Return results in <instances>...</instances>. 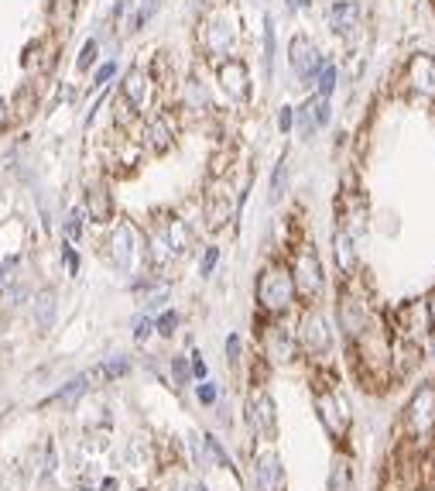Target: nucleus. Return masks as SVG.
<instances>
[{
	"label": "nucleus",
	"instance_id": "2",
	"mask_svg": "<svg viewBox=\"0 0 435 491\" xmlns=\"http://www.w3.org/2000/svg\"><path fill=\"white\" fill-rule=\"evenodd\" d=\"M295 299V286H291V272H284L281 265H268L257 279V302L268 313H284Z\"/></svg>",
	"mask_w": 435,
	"mask_h": 491
},
{
	"label": "nucleus",
	"instance_id": "14",
	"mask_svg": "<svg viewBox=\"0 0 435 491\" xmlns=\"http://www.w3.org/2000/svg\"><path fill=\"white\" fill-rule=\"evenodd\" d=\"M408 80L415 82L418 93L435 96V59L432 55H415V59L408 62Z\"/></svg>",
	"mask_w": 435,
	"mask_h": 491
},
{
	"label": "nucleus",
	"instance_id": "32",
	"mask_svg": "<svg viewBox=\"0 0 435 491\" xmlns=\"http://www.w3.org/2000/svg\"><path fill=\"white\" fill-rule=\"evenodd\" d=\"M196 395H199V402L202 406H216V399H220V388H216V381H199V388H196Z\"/></svg>",
	"mask_w": 435,
	"mask_h": 491
},
{
	"label": "nucleus",
	"instance_id": "6",
	"mask_svg": "<svg viewBox=\"0 0 435 491\" xmlns=\"http://www.w3.org/2000/svg\"><path fill=\"white\" fill-rule=\"evenodd\" d=\"M298 344L305 354H326L333 347V330H329V320L322 313H309L298 327Z\"/></svg>",
	"mask_w": 435,
	"mask_h": 491
},
{
	"label": "nucleus",
	"instance_id": "40",
	"mask_svg": "<svg viewBox=\"0 0 435 491\" xmlns=\"http://www.w3.org/2000/svg\"><path fill=\"white\" fill-rule=\"evenodd\" d=\"M291 124H295V110H291V107H281V114H277V127H281V131H291Z\"/></svg>",
	"mask_w": 435,
	"mask_h": 491
},
{
	"label": "nucleus",
	"instance_id": "25",
	"mask_svg": "<svg viewBox=\"0 0 435 491\" xmlns=\"http://www.w3.org/2000/svg\"><path fill=\"white\" fill-rule=\"evenodd\" d=\"M264 73H275V21L264 17Z\"/></svg>",
	"mask_w": 435,
	"mask_h": 491
},
{
	"label": "nucleus",
	"instance_id": "30",
	"mask_svg": "<svg viewBox=\"0 0 435 491\" xmlns=\"http://www.w3.org/2000/svg\"><path fill=\"white\" fill-rule=\"evenodd\" d=\"M14 107H17V114H31V107H35V89H31V82H24V86L14 93Z\"/></svg>",
	"mask_w": 435,
	"mask_h": 491
},
{
	"label": "nucleus",
	"instance_id": "34",
	"mask_svg": "<svg viewBox=\"0 0 435 491\" xmlns=\"http://www.w3.org/2000/svg\"><path fill=\"white\" fill-rule=\"evenodd\" d=\"M175 327H178V313H175V309L161 313L158 320H155V330H158L161 337H171V333H175Z\"/></svg>",
	"mask_w": 435,
	"mask_h": 491
},
{
	"label": "nucleus",
	"instance_id": "20",
	"mask_svg": "<svg viewBox=\"0 0 435 491\" xmlns=\"http://www.w3.org/2000/svg\"><path fill=\"white\" fill-rule=\"evenodd\" d=\"M165 241L171 247V254H185L189 244H192V234H189V227L182 223V220H168V227H165Z\"/></svg>",
	"mask_w": 435,
	"mask_h": 491
},
{
	"label": "nucleus",
	"instance_id": "41",
	"mask_svg": "<svg viewBox=\"0 0 435 491\" xmlns=\"http://www.w3.org/2000/svg\"><path fill=\"white\" fill-rule=\"evenodd\" d=\"M62 254H66V268H69V272L76 275V272H79V254H76V251H72L69 244L62 247Z\"/></svg>",
	"mask_w": 435,
	"mask_h": 491
},
{
	"label": "nucleus",
	"instance_id": "7",
	"mask_svg": "<svg viewBox=\"0 0 435 491\" xmlns=\"http://www.w3.org/2000/svg\"><path fill=\"white\" fill-rule=\"evenodd\" d=\"M137 237H134V227L130 223H117L114 234H110V261L117 272H130L134 265V254H137Z\"/></svg>",
	"mask_w": 435,
	"mask_h": 491
},
{
	"label": "nucleus",
	"instance_id": "21",
	"mask_svg": "<svg viewBox=\"0 0 435 491\" xmlns=\"http://www.w3.org/2000/svg\"><path fill=\"white\" fill-rule=\"evenodd\" d=\"M86 385H89V374H79V378H72V381H69L66 388H59L55 395H48V399H45V406H48V402H52V406H69V402H76L82 392H86Z\"/></svg>",
	"mask_w": 435,
	"mask_h": 491
},
{
	"label": "nucleus",
	"instance_id": "16",
	"mask_svg": "<svg viewBox=\"0 0 435 491\" xmlns=\"http://www.w3.org/2000/svg\"><path fill=\"white\" fill-rule=\"evenodd\" d=\"M234 48V28L227 21H213L206 28V52L209 55H227Z\"/></svg>",
	"mask_w": 435,
	"mask_h": 491
},
{
	"label": "nucleus",
	"instance_id": "42",
	"mask_svg": "<svg viewBox=\"0 0 435 491\" xmlns=\"http://www.w3.org/2000/svg\"><path fill=\"white\" fill-rule=\"evenodd\" d=\"M227 358H230V361H240V337L237 333L227 337Z\"/></svg>",
	"mask_w": 435,
	"mask_h": 491
},
{
	"label": "nucleus",
	"instance_id": "11",
	"mask_svg": "<svg viewBox=\"0 0 435 491\" xmlns=\"http://www.w3.org/2000/svg\"><path fill=\"white\" fill-rule=\"evenodd\" d=\"M329 28L343 38H350L360 28V3L356 0H333L329 7Z\"/></svg>",
	"mask_w": 435,
	"mask_h": 491
},
{
	"label": "nucleus",
	"instance_id": "23",
	"mask_svg": "<svg viewBox=\"0 0 435 491\" xmlns=\"http://www.w3.org/2000/svg\"><path fill=\"white\" fill-rule=\"evenodd\" d=\"M48 17H52V24L59 31H66L72 24V17H76V0H55L52 10H48Z\"/></svg>",
	"mask_w": 435,
	"mask_h": 491
},
{
	"label": "nucleus",
	"instance_id": "27",
	"mask_svg": "<svg viewBox=\"0 0 435 491\" xmlns=\"http://www.w3.org/2000/svg\"><path fill=\"white\" fill-rule=\"evenodd\" d=\"M284 186H288V165L284 159L275 165V175H271V203H277L281 196H284Z\"/></svg>",
	"mask_w": 435,
	"mask_h": 491
},
{
	"label": "nucleus",
	"instance_id": "13",
	"mask_svg": "<svg viewBox=\"0 0 435 491\" xmlns=\"http://www.w3.org/2000/svg\"><path fill=\"white\" fill-rule=\"evenodd\" d=\"M257 488L261 491H284V471H281V460L275 450H264L257 457Z\"/></svg>",
	"mask_w": 435,
	"mask_h": 491
},
{
	"label": "nucleus",
	"instance_id": "15",
	"mask_svg": "<svg viewBox=\"0 0 435 491\" xmlns=\"http://www.w3.org/2000/svg\"><path fill=\"white\" fill-rule=\"evenodd\" d=\"M339 327L346 330V337L356 340L363 330H367V309H363V302L353 299V295H346L343 302H339Z\"/></svg>",
	"mask_w": 435,
	"mask_h": 491
},
{
	"label": "nucleus",
	"instance_id": "19",
	"mask_svg": "<svg viewBox=\"0 0 435 491\" xmlns=\"http://www.w3.org/2000/svg\"><path fill=\"white\" fill-rule=\"evenodd\" d=\"M333 247H336V261H339V268H343V272H353L356 251H353L350 230H336V234H333Z\"/></svg>",
	"mask_w": 435,
	"mask_h": 491
},
{
	"label": "nucleus",
	"instance_id": "3",
	"mask_svg": "<svg viewBox=\"0 0 435 491\" xmlns=\"http://www.w3.org/2000/svg\"><path fill=\"white\" fill-rule=\"evenodd\" d=\"M291 286H295V295H302L305 302H316L322 295L326 279H322V265L312 251H298L295 268H291Z\"/></svg>",
	"mask_w": 435,
	"mask_h": 491
},
{
	"label": "nucleus",
	"instance_id": "17",
	"mask_svg": "<svg viewBox=\"0 0 435 491\" xmlns=\"http://www.w3.org/2000/svg\"><path fill=\"white\" fill-rule=\"evenodd\" d=\"M82 213H89L96 223H107V220H110V213H114L110 193H107L103 186H93V189L86 193V210H82Z\"/></svg>",
	"mask_w": 435,
	"mask_h": 491
},
{
	"label": "nucleus",
	"instance_id": "24",
	"mask_svg": "<svg viewBox=\"0 0 435 491\" xmlns=\"http://www.w3.org/2000/svg\"><path fill=\"white\" fill-rule=\"evenodd\" d=\"M268 344H271V354H275L277 361H288V358H291V351H295V340H291V337H288L281 327H271Z\"/></svg>",
	"mask_w": 435,
	"mask_h": 491
},
{
	"label": "nucleus",
	"instance_id": "36",
	"mask_svg": "<svg viewBox=\"0 0 435 491\" xmlns=\"http://www.w3.org/2000/svg\"><path fill=\"white\" fill-rule=\"evenodd\" d=\"M336 89V66H326L322 69V80H319V93L316 96H326L329 100V93Z\"/></svg>",
	"mask_w": 435,
	"mask_h": 491
},
{
	"label": "nucleus",
	"instance_id": "39",
	"mask_svg": "<svg viewBox=\"0 0 435 491\" xmlns=\"http://www.w3.org/2000/svg\"><path fill=\"white\" fill-rule=\"evenodd\" d=\"M114 73H117V66H114V62H107L103 69H96V76H93V86H103V82L110 80Z\"/></svg>",
	"mask_w": 435,
	"mask_h": 491
},
{
	"label": "nucleus",
	"instance_id": "26",
	"mask_svg": "<svg viewBox=\"0 0 435 491\" xmlns=\"http://www.w3.org/2000/svg\"><path fill=\"white\" fill-rule=\"evenodd\" d=\"M329 491H350V467L343 460L333 464V474H329Z\"/></svg>",
	"mask_w": 435,
	"mask_h": 491
},
{
	"label": "nucleus",
	"instance_id": "5",
	"mask_svg": "<svg viewBox=\"0 0 435 491\" xmlns=\"http://www.w3.org/2000/svg\"><path fill=\"white\" fill-rule=\"evenodd\" d=\"M216 80H220L223 93H227L230 100H237V103H247V100H250V73H247V66H243L240 59H223V62L216 66Z\"/></svg>",
	"mask_w": 435,
	"mask_h": 491
},
{
	"label": "nucleus",
	"instance_id": "31",
	"mask_svg": "<svg viewBox=\"0 0 435 491\" xmlns=\"http://www.w3.org/2000/svg\"><path fill=\"white\" fill-rule=\"evenodd\" d=\"M202 447H206V453H209L220 467H234V464H230V457H227V450L220 447V440H216V437H202Z\"/></svg>",
	"mask_w": 435,
	"mask_h": 491
},
{
	"label": "nucleus",
	"instance_id": "1",
	"mask_svg": "<svg viewBox=\"0 0 435 491\" xmlns=\"http://www.w3.org/2000/svg\"><path fill=\"white\" fill-rule=\"evenodd\" d=\"M404 426H408V437L415 444H425L435 433V385L432 381L418 385V392L404 406Z\"/></svg>",
	"mask_w": 435,
	"mask_h": 491
},
{
	"label": "nucleus",
	"instance_id": "33",
	"mask_svg": "<svg viewBox=\"0 0 435 491\" xmlns=\"http://www.w3.org/2000/svg\"><path fill=\"white\" fill-rule=\"evenodd\" d=\"M96 55H100V41H96V38H89V41H86V45H82L79 62H76V66H79L82 73H86V69H89L93 62H96Z\"/></svg>",
	"mask_w": 435,
	"mask_h": 491
},
{
	"label": "nucleus",
	"instance_id": "38",
	"mask_svg": "<svg viewBox=\"0 0 435 491\" xmlns=\"http://www.w3.org/2000/svg\"><path fill=\"white\" fill-rule=\"evenodd\" d=\"M151 330H155V320H148V316H141V320L134 323V340H141V344H144V340L151 337Z\"/></svg>",
	"mask_w": 435,
	"mask_h": 491
},
{
	"label": "nucleus",
	"instance_id": "12",
	"mask_svg": "<svg viewBox=\"0 0 435 491\" xmlns=\"http://www.w3.org/2000/svg\"><path fill=\"white\" fill-rule=\"evenodd\" d=\"M295 117H298V127H302V134L309 138V134H316L322 124H329V100L326 96H312V100H305L298 110H295Z\"/></svg>",
	"mask_w": 435,
	"mask_h": 491
},
{
	"label": "nucleus",
	"instance_id": "48",
	"mask_svg": "<svg viewBox=\"0 0 435 491\" xmlns=\"http://www.w3.org/2000/svg\"><path fill=\"white\" fill-rule=\"evenodd\" d=\"M100 491H117V478H107V481H103V488Z\"/></svg>",
	"mask_w": 435,
	"mask_h": 491
},
{
	"label": "nucleus",
	"instance_id": "47",
	"mask_svg": "<svg viewBox=\"0 0 435 491\" xmlns=\"http://www.w3.org/2000/svg\"><path fill=\"white\" fill-rule=\"evenodd\" d=\"M425 306H429V323H432V327H435V292H432V295H429V302H425Z\"/></svg>",
	"mask_w": 435,
	"mask_h": 491
},
{
	"label": "nucleus",
	"instance_id": "18",
	"mask_svg": "<svg viewBox=\"0 0 435 491\" xmlns=\"http://www.w3.org/2000/svg\"><path fill=\"white\" fill-rule=\"evenodd\" d=\"M148 148H155V152H165L168 145H171V138H175V127H171V121L168 117H158V121L148 124Z\"/></svg>",
	"mask_w": 435,
	"mask_h": 491
},
{
	"label": "nucleus",
	"instance_id": "29",
	"mask_svg": "<svg viewBox=\"0 0 435 491\" xmlns=\"http://www.w3.org/2000/svg\"><path fill=\"white\" fill-rule=\"evenodd\" d=\"M127 371H130V361H127V358H114V361H107L96 374H100L103 381H110V378H123Z\"/></svg>",
	"mask_w": 435,
	"mask_h": 491
},
{
	"label": "nucleus",
	"instance_id": "49",
	"mask_svg": "<svg viewBox=\"0 0 435 491\" xmlns=\"http://www.w3.org/2000/svg\"><path fill=\"white\" fill-rule=\"evenodd\" d=\"M196 491H209V488H196Z\"/></svg>",
	"mask_w": 435,
	"mask_h": 491
},
{
	"label": "nucleus",
	"instance_id": "44",
	"mask_svg": "<svg viewBox=\"0 0 435 491\" xmlns=\"http://www.w3.org/2000/svg\"><path fill=\"white\" fill-rule=\"evenodd\" d=\"M192 374H196V378H206V361H202V354H199V351H192Z\"/></svg>",
	"mask_w": 435,
	"mask_h": 491
},
{
	"label": "nucleus",
	"instance_id": "35",
	"mask_svg": "<svg viewBox=\"0 0 435 491\" xmlns=\"http://www.w3.org/2000/svg\"><path fill=\"white\" fill-rule=\"evenodd\" d=\"M82 217H86L82 210H72V213L66 217V237H69V241H79V234H82Z\"/></svg>",
	"mask_w": 435,
	"mask_h": 491
},
{
	"label": "nucleus",
	"instance_id": "28",
	"mask_svg": "<svg viewBox=\"0 0 435 491\" xmlns=\"http://www.w3.org/2000/svg\"><path fill=\"white\" fill-rule=\"evenodd\" d=\"M17 265H21V258L17 254H7L3 261H0V292H7V286L17 279L14 272H17Z\"/></svg>",
	"mask_w": 435,
	"mask_h": 491
},
{
	"label": "nucleus",
	"instance_id": "8",
	"mask_svg": "<svg viewBox=\"0 0 435 491\" xmlns=\"http://www.w3.org/2000/svg\"><path fill=\"white\" fill-rule=\"evenodd\" d=\"M316 409H319L326 430H329L333 437H343V433H346V426H350V412H346V406L336 399V392H319Z\"/></svg>",
	"mask_w": 435,
	"mask_h": 491
},
{
	"label": "nucleus",
	"instance_id": "22",
	"mask_svg": "<svg viewBox=\"0 0 435 491\" xmlns=\"http://www.w3.org/2000/svg\"><path fill=\"white\" fill-rule=\"evenodd\" d=\"M55 292L48 288V292H38L35 295V323H38L41 330H48L52 323H55Z\"/></svg>",
	"mask_w": 435,
	"mask_h": 491
},
{
	"label": "nucleus",
	"instance_id": "45",
	"mask_svg": "<svg viewBox=\"0 0 435 491\" xmlns=\"http://www.w3.org/2000/svg\"><path fill=\"white\" fill-rule=\"evenodd\" d=\"M7 124H10V110H7V103L0 100V131H3Z\"/></svg>",
	"mask_w": 435,
	"mask_h": 491
},
{
	"label": "nucleus",
	"instance_id": "10",
	"mask_svg": "<svg viewBox=\"0 0 435 491\" xmlns=\"http://www.w3.org/2000/svg\"><path fill=\"white\" fill-rule=\"evenodd\" d=\"M250 426L264 437V440H275L277 433V416H275V402L268 392H257L250 399Z\"/></svg>",
	"mask_w": 435,
	"mask_h": 491
},
{
	"label": "nucleus",
	"instance_id": "37",
	"mask_svg": "<svg viewBox=\"0 0 435 491\" xmlns=\"http://www.w3.org/2000/svg\"><path fill=\"white\" fill-rule=\"evenodd\" d=\"M216 261H220V247H206L202 265H199V275H202V279H209V275H213V268H216Z\"/></svg>",
	"mask_w": 435,
	"mask_h": 491
},
{
	"label": "nucleus",
	"instance_id": "43",
	"mask_svg": "<svg viewBox=\"0 0 435 491\" xmlns=\"http://www.w3.org/2000/svg\"><path fill=\"white\" fill-rule=\"evenodd\" d=\"M171 368H175V378H178V381H189V374H192V371H189V365H185L182 358H175V361H171Z\"/></svg>",
	"mask_w": 435,
	"mask_h": 491
},
{
	"label": "nucleus",
	"instance_id": "4",
	"mask_svg": "<svg viewBox=\"0 0 435 491\" xmlns=\"http://www.w3.org/2000/svg\"><path fill=\"white\" fill-rule=\"evenodd\" d=\"M288 66H291V73L298 76V80H316V73L322 69V59H319V48L316 41L309 38V35H295V38L288 41Z\"/></svg>",
	"mask_w": 435,
	"mask_h": 491
},
{
	"label": "nucleus",
	"instance_id": "9",
	"mask_svg": "<svg viewBox=\"0 0 435 491\" xmlns=\"http://www.w3.org/2000/svg\"><path fill=\"white\" fill-rule=\"evenodd\" d=\"M120 96L130 110H144L148 107V96H151V80L141 66H134L127 76H123V86H120Z\"/></svg>",
	"mask_w": 435,
	"mask_h": 491
},
{
	"label": "nucleus",
	"instance_id": "46",
	"mask_svg": "<svg viewBox=\"0 0 435 491\" xmlns=\"http://www.w3.org/2000/svg\"><path fill=\"white\" fill-rule=\"evenodd\" d=\"M309 3H312V0H288V7H291V10H305Z\"/></svg>",
	"mask_w": 435,
	"mask_h": 491
}]
</instances>
